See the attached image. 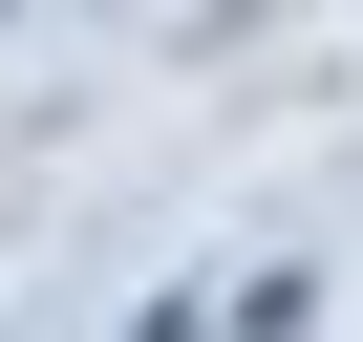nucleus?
Returning a JSON list of instances; mask_svg holds the SVG:
<instances>
[{"label": "nucleus", "mask_w": 363, "mask_h": 342, "mask_svg": "<svg viewBox=\"0 0 363 342\" xmlns=\"http://www.w3.org/2000/svg\"><path fill=\"white\" fill-rule=\"evenodd\" d=\"M128 342H214V321H128Z\"/></svg>", "instance_id": "nucleus-1"}]
</instances>
